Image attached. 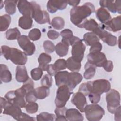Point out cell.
I'll return each instance as SVG.
<instances>
[{
	"mask_svg": "<svg viewBox=\"0 0 121 121\" xmlns=\"http://www.w3.org/2000/svg\"><path fill=\"white\" fill-rule=\"evenodd\" d=\"M95 11V6L89 2H86L82 6L74 7L70 10V21L74 25L81 28L87 17Z\"/></svg>",
	"mask_w": 121,
	"mask_h": 121,
	"instance_id": "obj_1",
	"label": "cell"
},
{
	"mask_svg": "<svg viewBox=\"0 0 121 121\" xmlns=\"http://www.w3.org/2000/svg\"><path fill=\"white\" fill-rule=\"evenodd\" d=\"M1 54L6 60H10L17 65H24L27 61V55L21 50L6 45L1 47Z\"/></svg>",
	"mask_w": 121,
	"mask_h": 121,
	"instance_id": "obj_2",
	"label": "cell"
},
{
	"mask_svg": "<svg viewBox=\"0 0 121 121\" xmlns=\"http://www.w3.org/2000/svg\"><path fill=\"white\" fill-rule=\"evenodd\" d=\"M1 113L3 111V114L11 116L14 119L19 121V119L22 114L21 108L7 100L5 97H0Z\"/></svg>",
	"mask_w": 121,
	"mask_h": 121,
	"instance_id": "obj_3",
	"label": "cell"
},
{
	"mask_svg": "<svg viewBox=\"0 0 121 121\" xmlns=\"http://www.w3.org/2000/svg\"><path fill=\"white\" fill-rule=\"evenodd\" d=\"M26 93L21 88H18L15 90H11L7 92L5 95V98L12 104L18 106L20 108H24L26 106L25 100Z\"/></svg>",
	"mask_w": 121,
	"mask_h": 121,
	"instance_id": "obj_4",
	"label": "cell"
},
{
	"mask_svg": "<svg viewBox=\"0 0 121 121\" xmlns=\"http://www.w3.org/2000/svg\"><path fill=\"white\" fill-rule=\"evenodd\" d=\"M84 112L86 119L90 121H100L105 113L104 109L101 106L94 104L86 105Z\"/></svg>",
	"mask_w": 121,
	"mask_h": 121,
	"instance_id": "obj_5",
	"label": "cell"
},
{
	"mask_svg": "<svg viewBox=\"0 0 121 121\" xmlns=\"http://www.w3.org/2000/svg\"><path fill=\"white\" fill-rule=\"evenodd\" d=\"M107 108L108 112L113 114L120 106V95L115 89H110L106 95Z\"/></svg>",
	"mask_w": 121,
	"mask_h": 121,
	"instance_id": "obj_6",
	"label": "cell"
},
{
	"mask_svg": "<svg viewBox=\"0 0 121 121\" xmlns=\"http://www.w3.org/2000/svg\"><path fill=\"white\" fill-rule=\"evenodd\" d=\"M90 93L92 92L99 95L107 92L111 89L110 82L104 79H97L87 82Z\"/></svg>",
	"mask_w": 121,
	"mask_h": 121,
	"instance_id": "obj_7",
	"label": "cell"
},
{
	"mask_svg": "<svg viewBox=\"0 0 121 121\" xmlns=\"http://www.w3.org/2000/svg\"><path fill=\"white\" fill-rule=\"evenodd\" d=\"M73 92L67 85H62L59 86L55 99V104L56 107H62L65 106Z\"/></svg>",
	"mask_w": 121,
	"mask_h": 121,
	"instance_id": "obj_8",
	"label": "cell"
},
{
	"mask_svg": "<svg viewBox=\"0 0 121 121\" xmlns=\"http://www.w3.org/2000/svg\"><path fill=\"white\" fill-rule=\"evenodd\" d=\"M33 7L32 13V18L39 24L47 23L50 24V16L48 13L45 10H42L40 6L35 1H31Z\"/></svg>",
	"mask_w": 121,
	"mask_h": 121,
	"instance_id": "obj_9",
	"label": "cell"
},
{
	"mask_svg": "<svg viewBox=\"0 0 121 121\" xmlns=\"http://www.w3.org/2000/svg\"><path fill=\"white\" fill-rule=\"evenodd\" d=\"M93 33L95 34L99 39H101L109 46H114L117 43V37L105 30L101 25H99L98 27Z\"/></svg>",
	"mask_w": 121,
	"mask_h": 121,
	"instance_id": "obj_10",
	"label": "cell"
},
{
	"mask_svg": "<svg viewBox=\"0 0 121 121\" xmlns=\"http://www.w3.org/2000/svg\"><path fill=\"white\" fill-rule=\"evenodd\" d=\"M19 46L27 56L33 55L35 51V46L33 42L30 41L29 37L25 35H21L17 39Z\"/></svg>",
	"mask_w": 121,
	"mask_h": 121,
	"instance_id": "obj_11",
	"label": "cell"
},
{
	"mask_svg": "<svg viewBox=\"0 0 121 121\" xmlns=\"http://www.w3.org/2000/svg\"><path fill=\"white\" fill-rule=\"evenodd\" d=\"M85 49L86 46L82 41L81 39L77 41L72 45L71 57L76 61L81 62L84 58Z\"/></svg>",
	"mask_w": 121,
	"mask_h": 121,
	"instance_id": "obj_12",
	"label": "cell"
},
{
	"mask_svg": "<svg viewBox=\"0 0 121 121\" xmlns=\"http://www.w3.org/2000/svg\"><path fill=\"white\" fill-rule=\"evenodd\" d=\"M87 59V62L96 67H103L107 60L105 54L102 52L89 53Z\"/></svg>",
	"mask_w": 121,
	"mask_h": 121,
	"instance_id": "obj_13",
	"label": "cell"
},
{
	"mask_svg": "<svg viewBox=\"0 0 121 121\" xmlns=\"http://www.w3.org/2000/svg\"><path fill=\"white\" fill-rule=\"evenodd\" d=\"M71 102L81 112H84L85 106L87 105L86 96L81 92H78L74 94L72 96Z\"/></svg>",
	"mask_w": 121,
	"mask_h": 121,
	"instance_id": "obj_14",
	"label": "cell"
},
{
	"mask_svg": "<svg viewBox=\"0 0 121 121\" xmlns=\"http://www.w3.org/2000/svg\"><path fill=\"white\" fill-rule=\"evenodd\" d=\"M100 5L104 8H107L110 12L115 13L121 12V0H100Z\"/></svg>",
	"mask_w": 121,
	"mask_h": 121,
	"instance_id": "obj_15",
	"label": "cell"
},
{
	"mask_svg": "<svg viewBox=\"0 0 121 121\" xmlns=\"http://www.w3.org/2000/svg\"><path fill=\"white\" fill-rule=\"evenodd\" d=\"M82 79V75L78 72H69L66 85L72 91L75 87L81 82Z\"/></svg>",
	"mask_w": 121,
	"mask_h": 121,
	"instance_id": "obj_16",
	"label": "cell"
},
{
	"mask_svg": "<svg viewBox=\"0 0 121 121\" xmlns=\"http://www.w3.org/2000/svg\"><path fill=\"white\" fill-rule=\"evenodd\" d=\"M101 26L105 29L116 32L119 31L121 29V17L118 16L112 18L110 21L105 24H102Z\"/></svg>",
	"mask_w": 121,
	"mask_h": 121,
	"instance_id": "obj_17",
	"label": "cell"
},
{
	"mask_svg": "<svg viewBox=\"0 0 121 121\" xmlns=\"http://www.w3.org/2000/svg\"><path fill=\"white\" fill-rule=\"evenodd\" d=\"M68 5L67 1L49 0L47 2L46 7L47 10L51 13H54L58 10L65 9Z\"/></svg>",
	"mask_w": 121,
	"mask_h": 121,
	"instance_id": "obj_18",
	"label": "cell"
},
{
	"mask_svg": "<svg viewBox=\"0 0 121 121\" xmlns=\"http://www.w3.org/2000/svg\"><path fill=\"white\" fill-rule=\"evenodd\" d=\"M17 7L19 12L23 16H28L32 17L33 7L31 2L24 0H19Z\"/></svg>",
	"mask_w": 121,
	"mask_h": 121,
	"instance_id": "obj_19",
	"label": "cell"
},
{
	"mask_svg": "<svg viewBox=\"0 0 121 121\" xmlns=\"http://www.w3.org/2000/svg\"><path fill=\"white\" fill-rule=\"evenodd\" d=\"M29 77L27 74V71L24 65H18L16 68V79L20 83H25Z\"/></svg>",
	"mask_w": 121,
	"mask_h": 121,
	"instance_id": "obj_20",
	"label": "cell"
},
{
	"mask_svg": "<svg viewBox=\"0 0 121 121\" xmlns=\"http://www.w3.org/2000/svg\"><path fill=\"white\" fill-rule=\"evenodd\" d=\"M65 116L67 121H83L84 117L79 111L75 108L67 109Z\"/></svg>",
	"mask_w": 121,
	"mask_h": 121,
	"instance_id": "obj_21",
	"label": "cell"
},
{
	"mask_svg": "<svg viewBox=\"0 0 121 121\" xmlns=\"http://www.w3.org/2000/svg\"><path fill=\"white\" fill-rule=\"evenodd\" d=\"M95 14L97 18L102 24H105L112 19L111 16L108 10L102 7L97 9Z\"/></svg>",
	"mask_w": 121,
	"mask_h": 121,
	"instance_id": "obj_22",
	"label": "cell"
},
{
	"mask_svg": "<svg viewBox=\"0 0 121 121\" xmlns=\"http://www.w3.org/2000/svg\"><path fill=\"white\" fill-rule=\"evenodd\" d=\"M0 79L1 83H9L12 80V74L8 67L5 64H0Z\"/></svg>",
	"mask_w": 121,
	"mask_h": 121,
	"instance_id": "obj_23",
	"label": "cell"
},
{
	"mask_svg": "<svg viewBox=\"0 0 121 121\" xmlns=\"http://www.w3.org/2000/svg\"><path fill=\"white\" fill-rule=\"evenodd\" d=\"M52 60L51 55L46 53H42L38 58L39 67L43 70L46 71L47 66Z\"/></svg>",
	"mask_w": 121,
	"mask_h": 121,
	"instance_id": "obj_24",
	"label": "cell"
},
{
	"mask_svg": "<svg viewBox=\"0 0 121 121\" xmlns=\"http://www.w3.org/2000/svg\"><path fill=\"white\" fill-rule=\"evenodd\" d=\"M69 72L62 71L57 72L54 75L55 84L58 87L62 85H66Z\"/></svg>",
	"mask_w": 121,
	"mask_h": 121,
	"instance_id": "obj_25",
	"label": "cell"
},
{
	"mask_svg": "<svg viewBox=\"0 0 121 121\" xmlns=\"http://www.w3.org/2000/svg\"><path fill=\"white\" fill-rule=\"evenodd\" d=\"M32 17L28 16H22L18 20V26L22 29L26 30L32 27Z\"/></svg>",
	"mask_w": 121,
	"mask_h": 121,
	"instance_id": "obj_26",
	"label": "cell"
},
{
	"mask_svg": "<svg viewBox=\"0 0 121 121\" xmlns=\"http://www.w3.org/2000/svg\"><path fill=\"white\" fill-rule=\"evenodd\" d=\"M67 68L72 72H78L80 70L81 67L80 62L75 60L72 57L69 58L67 60Z\"/></svg>",
	"mask_w": 121,
	"mask_h": 121,
	"instance_id": "obj_27",
	"label": "cell"
},
{
	"mask_svg": "<svg viewBox=\"0 0 121 121\" xmlns=\"http://www.w3.org/2000/svg\"><path fill=\"white\" fill-rule=\"evenodd\" d=\"M83 40L87 46H91L100 41L99 37L92 32H87L84 34Z\"/></svg>",
	"mask_w": 121,
	"mask_h": 121,
	"instance_id": "obj_28",
	"label": "cell"
},
{
	"mask_svg": "<svg viewBox=\"0 0 121 121\" xmlns=\"http://www.w3.org/2000/svg\"><path fill=\"white\" fill-rule=\"evenodd\" d=\"M84 68V78L86 79H90L93 78L95 73L96 67L87 62L85 65Z\"/></svg>",
	"mask_w": 121,
	"mask_h": 121,
	"instance_id": "obj_29",
	"label": "cell"
},
{
	"mask_svg": "<svg viewBox=\"0 0 121 121\" xmlns=\"http://www.w3.org/2000/svg\"><path fill=\"white\" fill-rule=\"evenodd\" d=\"M35 96L38 99H44L50 94V88L42 86L34 89Z\"/></svg>",
	"mask_w": 121,
	"mask_h": 121,
	"instance_id": "obj_30",
	"label": "cell"
},
{
	"mask_svg": "<svg viewBox=\"0 0 121 121\" xmlns=\"http://www.w3.org/2000/svg\"><path fill=\"white\" fill-rule=\"evenodd\" d=\"M98 26L99 25L95 19L91 18L89 20L86 19L82 24L81 28H84L86 30L90 31L92 33H94Z\"/></svg>",
	"mask_w": 121,
	"mask_h": 121,
	"instance_id": "obj_31",
	"label": "cell"
},
{
	"mask_svg": "<svg viewBox=\"0 0 121 121\" xmlns=\"http://www.w3.org/2000/svg\"><path fill=\"white\" fill-rule=\"evenodd\" d=\"M69 46L61 42L58 43L55 47V51L57 55L60 57H64L66 56L69 51Z\"/></svg>",
	"mask_w": 121,
	"mask_h": 121,
	"instance_id": "obj_32",
	"label": "cell"
},
{
	"mask_svg": "<svg viewBox=\"0 0 121 121\" xmlns=\"http://www.w3.org/2000/svg\"><path fill=\"white\" fill-rule=\"evenodd\" d=\"M18 1L17 0H9L4 1L5 11L9 15H13L16 13V5L17 4Z\"/></svg>",
	"mask_w": 121,
	"mask_h": 121,
	"instance_id": "obj_33",
	"label": "cell"
},
{
	"mask_svg": "<svg viewBox=\"0 0 121 121\" xmlns=\"http://www.w3.org/2000/svg\"><path fill=\"white\" fill-rule=\"evenodd\" d=\"M11 22V17L8 14H4L0 17V31L3 32L8 28Z\"/></svg>",
	"mask_w": 121,
	"mask_h": 121,
	"instance_id": "obj_34",
	"label": "cell"
},
{
	"mask_svg": "<svg viewBox=\"0 0 121 121\" xmlns=\"http://www.w3.org/2000/svg\"><path fill=\"white\" fill-rule=\"evenodd\" d=\"M20 36V32L17 27L9 29L6 32V39L8 40H17Z\"/></svg>",
	"mask_w": 121,
	"mask_h": 121,
	"instance_id": "obj_35",
	"label": "cell"
},
{
	"mask_svg": "<svg viewBox=\"0 0 121 121\" xmlns=\"http://www.w3.org/2000/svg\"><path fill=\"white\" fill-rule=\"evenodd\" d=\"M60 35L62 37L61 42L69 46L70 42L74 36L72 31L69 29H65L60 32Z\"/></svg>",
	"mask_w": 121,
	"mask_h": 121,
	"instance_id": "obj_36",
	"label": "cell"
},
{
	"mask_svg": "<svg viewBox=\"0 0 121 121\" xmlns=\"http://www.w3.org/2000/svg\"><path fill=\"white\" fill-rule=\"evenodd\" d=\"M51 25L54 29L61 30L65 26V21L61 17H56L52 19Z\"/></svg>",
	"mask_w": 121,
	"mask_h": 121,
	"instance_id": "obj_37",
	"label": "cell"
},
{
	"mask_svg": "<svg viewBox=\"0 0 121 121\" xmlns=\"http://www.w3.org/2000/svg\"><path fill=\"white\" fill-rule=\"evenodd\" d=\"M52 67L56 73L60 70L65 69L67 68L66 60L63 59H58L52 64Z\"/></svg>",
	"mask_w": 121,
	"mask_h": 121,
	"instance_id": "obj_38",
	"label": "cell"
},
{
	"mask_svg": "<svg viewBox=\"0 0 121 121\" xmlns=\"http://www.w3.org/2000/svg\"><path fill=\"white\" fill-rule=\"evenodd\" d=\"M55 118V115L47 112H42L36 116V120L38 121H53Z\"/></svg>",
	"mask_w": 121,
	"mask_h": 121,
	"instance_id": "obj_39",
	"label": "cell"
},
{
	"mask_svg": "<svg viewBox=\"0 0 121 121\" xmlns=\"http://www.w3.org/2000/svg\"><path fill=\"white\" fill-rule=\"evenodd\" d=\"M41 36V33L40 30L36 28H33L30 30L28 33V37L29 38L33 41H37L39 40Z\"/></svg>",
	"mask_w": 121,
	"mask_h": 121,
	"instance_id": "obj_40",
	"label": "cell"
},
{
	"mask_svg": "<svg viewBox=\"0 0 121 121\" xmlns=\"http://www.w3.org/2000/svg\"><path fill=\"white\" fill-rule=\"evenodd\" d=\"M26 94L28 92L34 89V83L33 80L29 78V79L21 87Z\"/></svg>",
	"mask_w": 121,
	"mask_h": 121,
	"instance_id": "obj_41",
	"label": "cell"
},
{
	"mask_svg": "<svg viewBox=\"0 0 121 121\" xmlns=\"http://www.w3.org/2000/svg\"><path fill=\"white\" fill-rule=\"evenodd\" d=\"M52 76L49 74H45L41 80V85L42 86L50 88L52 86Z\"/></svg>",
	"mask_w": 121,
	"mask_h": 121,
	"instance_id": "obj_42",
	"label": "cell"
},
{
	"mask_svg": "<svg viewBox=\"0 0 121 121\" xmlns=\"http://www.w3.org/2000/svg\"><path fill=\"white\" fill-rule=\"evenodd\" d=\"M43 74V70L39 68H36L31 71V76L34 80H38L41 79Z\"/></svg>",
	"mask_w": 121,
	"mask_h": 121,
	"instance_id": "obj_43",
	"label": "cell"
},
{
	"mask_svg": "<svg viewBox=\"0 0 121 121\" xmlns=\"http://www.w3.org/2000/svg\"><path fill=\"white\" fill-rule=\"evenodd\" d=\"M26 111L30 114H33L37 112L38 109V105L35 102L28 103L25 107Z\"/></svg>",
	"mask_w": 121,
	"mask_h": 121,
	"instance_id": "obj_44",
	"label": "cell"
},
{
	"mask_svg": "<svg viewBox=\"0 0 121 121\" xmlns=\"http://www.w3.org/2000/svg\"><path fill=\"white\" fill-rule=\"evenodd\" d=\"M43 46L44 51L47 53H52L55 50V46L54 43L49 40L44 41Z\"/></svg>",
	"mask_w": 121,
	"mask_h": 121,
	"instance_id": "obj_45",
	"label": "cell"
},
{
	"mask_svg": "<svg viewBox=\"0 0 121 121\" xmlns=\"http://www.w3.org/2000/svg\"><path fill=\"white\" fill-rule=\"evenodd\" d=\"M37 98L35 96L34 89L28 92L25 96V100L26 102H35L37 100Z\"/></svg>",
	"mask_w": 121,
	"mask_h": 121,
	"instance_id": "obj_46",
	"label": "cell"
},
{
	"mask_svg": "<svg viewBox=\"0 0 121 121\" xmlns=\"http://www.w3.org/2000/svg\"><path fill=\"white\" fill-rule=\"evenodd\" d=\"M88 96L90 101L92 104H96L98 103L100 100L101 95L90 92Z\"/></svg>",
	"mask_w": 121,
	"mask_h": 121,
	"instance_id": "obj_47",
	"label": "cell"
},
{
	"mask_svg": "<svg viewBox=\"0 0 121 121\" xmlns=\"http://www.w3.org/2000/svg\"><path fill=\"white\" fill-rule=\"evenodd\" d=\"M78 92H81L85 96H88L90 93V91L87 82L84 83L80 85L78 88Z\"/></svg>",
	"mask_w": 121,
	"mask_h": 121,
	"instance_id": "obj_48",
	"label": "cell"
},
{
	"mask_svg": "<svg viewBox=\"0 0 121 121\" xmlns=\"http://www.w3.org/2000/svg\"><path fill=\"white\" fill-rule=\"evenodd\" d=\"M102 49V45L101 43L98 42L92 45L89 49L90 53L100 52Z\"/></svg>",
	"mask_w": 121,
	"mask_h": 121,
	"instance_id": "obj_49",
	"label": "cell"
},
{
	"mask_svg": "<svg viewBox=\"0 0 121 121\" xmlns=\"http://www.w3.org/2000/svg\"><path fill=\"white\" fill-rule=\"evenodd\" d=\"M67 109V108L65 107V106L62 107H56L54 111V112L56 115V117L65 115Z\"/></svg>",
	"mask_w": 121,
	"mask_h": 121,
	"instance_id": "obj_50",
	"label": "cell"
},
{
	"mask_svg": "<svg viewBox=\"0 0 121 121\" xmlns=\"http://www.w3.org/2000/svg\"><path fill=\"white\" fill-rule=\"evenodd\" d=\"M47 36L51 40H55L57 39L59 36L60 34L59 32L54 30H50L47 32Z\"/></svg>",
	"mask_w": 121,
	"mask_h": 121,
	"instance_id": "obj_51",
	"label": "cell"
},
{
	"mask_svg": "<svg viewBox=\"0 0 121 121\" xmlns=\"http://www.w3.org/2000/svg\"><path fill=\"white\" fill-rule=\"evenodd\" d=\"M103 67L106 71L108 72H112L113 69V64L112 61L111 60H107Z\"/></svg>",
	"mask_w": 121,
	"mask_h": 121,
	"instance_id": "obj_52",
	"label": "cell"
},
{
	"mask_svg": "<svg viewBox=\"0 0 121 121\" xmlns=\"http://www.w3.org/2000/svg\"><path fill=\"white\" fill-rule=\"evenodd\" d=\"M48 74L51 75V76H54L55 74L56 73V72L54 71L53 67H52V64H49L48 65L46 70Z\"/></svg>",
	"mask_w": 121,
	"mask_h": 121,
	"instance_id": "obj_53",
	"label": "cell"
},
{
	"mask_svg": "<svg viewBox=\"0 0 121 121\" xmlns=\"http://www.w3.org/2000/svg\"><path fill=\"white\" fill-rule=\"evenodd\" d=\"M114 120L115 121H119L121 120V105L118 107L116 111L114 112Z\"/></svg>",
	"mask_w": 121,
	"mask_h": 121,
	"instance_id": "obj_54",
	"label": "cell"
},
{
	"mask_svg": "<svg viewBox=\"0 0 121 121\" xmlns=\"http://www.w3.org/2000/svg\"><path fill=\"white\" fill-rule=\"evenodd\" d=\"M80 2V0H67V3L70 6H72L74 7L77 6L79 3Z\"/></svg>",
	"mask_w": 121,
	"mask_h": 121,
	"instance_id": "obj_55",
	"label": "cell"
},
{
	"mask_svg": "<svg viewBox=\"0 0 121 121\" xmlns=\"http://www.w3.org/2000/svg\"><path fill=\"white\" fill-rule=\"evenodd\" d=\"M55 121H67V119L66 118V116L64 115L56 117Z\"/></svg>",
	"mask_w": 121,
	"mask_h": 121,
	"instance_id": "obj_56",
	"label": "cell"
},
{
	"mask_svg": "<svg viewBox=\"0 0 121 121\" xmlns=\"http://www.w3.org/2000/svg\"><path fill=\"white\" fill-rule=\"evenodd\" d=\"M2 3H3V1H1V4H0V9H1L2 8V7H3V6H2V5H4V4H2Z\"/></svg>",
	"mask_w": 121,
	"mask_h": 121,
	"instance_id": "obj_57",
	"label": "cell"
}]
</instances>
